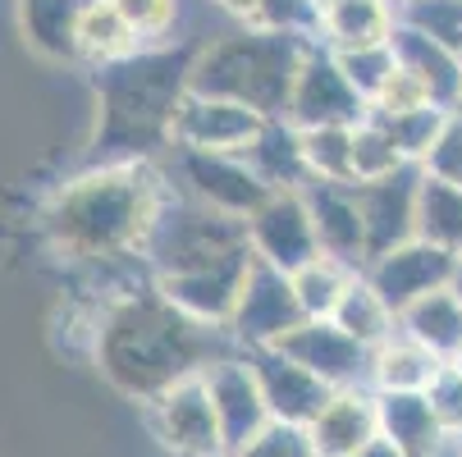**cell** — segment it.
<instances>
[{"label":"cell","mask_w":462,"mask_h":457,"mask_svg":"<svg viewBox=\"0 0 462 457\" xmlns=\"http://www.w3.org/2000/svg\"><path fill=\"white\" fill-rule=\"evenodd\" d=\"M403 23L462 55V0H403Z\"/></svg>","instance_id":"d6a6232c"},{"label":"cell","mask_w":462,"mask_h":457,"mask_svg":"<svg viewBox=\"0 0 462 457\" xmlns=\"http://www.w3.org/2000/svg\"><path fill=\"white\" fill-rule=\"evenodd\" d=\"M143 412H147L152 434L174 457H225V434H220V416L211 403L207 375L179 379L161 398H152Z\"/></svg>","instance_id":"52a82bcc"},{"label":"cell","mask_w":462,"mask_h":457,"mask_svg":"<svg viewBox=\"0 0 462 457\" xmlns=\"http://www.w3.org/2000/svg\"><path fill=\"white\" fill-rule=\"evenodd\" d=\"M110 5L119 10V19L128 28L143 37V46H156L179 19V0H110Z\"/></svg>","instance_id":"d590c367"},{"label":"cell","mask_w":462,"mask_h":457,"mask_svg":"<svg viewBox=\"0 0 462 457\" xmlns=\"http://www.w3.org/2000/svg\"><path fill=\"white\" fill-rule=\"evenodd\" d=\"M247 361L256 370L261 394H266L271 421H280V425H302L307 430L325 412V403L339 394V388H329L320 375H311L307 366L284 357L280 348H256V352H247Z\"/></svg>","instance_id":"2e32d148"},{"label":"cell","mask_w":462,"mask_h":457,"mask_svg":"<svg viewBox=\"0 0 462 457\" xmlns=\"http://www.w3.org/2000/svg\"><path fill=\"white\" fill-rule=\"evenodd\" d=\"M216 10H225L229 19H238L243 28H252V19H256V0H211Z\"/></svg>","instance_id":"60d3db41"},{"label":"cell","mask_w":462,"mask_h":457,"mask_svg":"<svg viewBox=\"0 0 462 457\" xmlns=\"http://www.w3.org/2000/svg\"><path fill=\"white\" fill-rule=\"evenodd\" d=\"M247 238H252L256 260H266V266H275L284 275H298L307 260L320 256L311 206H307L302 192H271V197L247 215Z\"/></svg>","instance_id":"30bf717a"},{"label":"cell","mask_w":462,"mask_h":457,"mask_svg":"<svg viewBox=\"0 0 462 457\" xmlns=\"http://www.w3.org/2000/svg\"><path fill=\"white\" fill-rule=\"evenodd\" d=\"M357 457H403V452H399V448H393L389 439H375V443H366V448H362Z\"/></svg>","instance_id":"b9f144b4"},{"label":"cell","mask_w":462,"mask_h":457,"mask_svg":"<svg viewBox=\"0 0 462 457\" xmlns=\"http://www.w3.org/2000/svg\"><path fill=\"white\" fill-rule=\"evenodd\" d=\"M393 55H399V69H408L439 110H462V55H453L448 46L430 41L426 32L399 23L393 32Z\"/></svg>","instance_id":"ffe728a7"},{"label":"cell","mask_w":462,"mask_h":457,"mask_svg":"<svg viewBox=\"0 0 462 457\" xmlns=\"http://www.w3.org/2000/svg\"><path fill=\"white\" fill-rule=\"evenodd\" d=\"M302 306L293 293V275L266 266V260H252L243 297L234 306L229 320V339L238 343V352H256V348H275L284 334H293L302 324Z\"/></svg>","instance_id":"ba28073f"},{"label":"cell","mask_w":462,"mask_h":457,"mask_svg":"<svg viewBox=\"0 0 462 457\" xmlns=\"http://www.w3.org/2000/svg\"><path fill=\"white\" fill-rule=\"evenodd\" d=\"M165 178L174 192L202 202L211 211H225L234 220H247L261 202L271 197V187L252 174V165L243 156H216V151H183L174 147L161 160Z\"/></svg>","instance_id":"8992f818"},{"label":"cell","mask_w":462,"mask_h":457,"mask_svg":"<svg viewBox=\"0 0 462 457\" xmlns=\"http://www.w3.org/2000/svg\"><path fill=\"white\" fill-rule=\"evenodd\" d=\"M403 23L399 0H325L316 41L325 50H362V46H384L393 41Z\"/></svg>","instance_id":"d6986e66"},{"label":"cell","mask_w":462,"mask_h":457,"mask_svg":"<svg viewBox=\"0 0 462 457\" xmlns=\"http://www.w3.org/2000/svg\"><path fill=\"white\" fill-rule=\"evenodd\" d=\"M399 169H408L403 151L393 147V138L384 133V123L366 114L353 128V183H375V178H389Z\"/></svg>","instance_id":"4dcf8cb0"},{"label":"cell","mask_w":462,"mask_h":457,"mask_svg":"<svg viewBox=\"0 0 462 457\" xmlns=\"http://www.w3.org/2000/svg\"><path fill=\"white\" fill-rule=\"evenodd\" d=\"M92 0H19V23L28 46L51 64H74L79 55V28Z\"/></svg>","instance_id":"44dd1931"},{"label":"cell","mask_w":462,"mask_h":457,"mask_svg":"<svg viewBox=\"0 0 462 457\" xmlns=\"http://www.w3.org/2000/svg\"><path fill=\"white\" fill-rule=\"evenodd\" d=\"M247 256H256L252 238H247V220L211 211V206L192 202V197L170 187L161 220H156V233L147 242L152 284L174 279V275H197V270H211V266H229V260H247Z\"/></svg>","instance_id":"5b68a950"},{"label":"cell","mask_w":462,"mask_h":457,"mask_svg":"<svg viewBox=\"0 0 462 457\" xmlns=\"http://www.w3.org/2000/svg\"><path fill=\"white\" fill-rule=\"evenodd\" d=\"M243 160L252 165V174L271 192H302L311 183L307 151H302V128H293L289 119H266V128H261L256 142L243 151Z\"/></svg>","instance_id":"7402d4cb"},{"label":"cell","mask_w":462,"mask_h":457,"mask_svg":"<svg viewBox=\"0 0 462 457\" xmlns=\"http://www.w3.org/2000/svg\"><path fill=\"white\" fill-rule=\"evenodd\" d=\"M234 457H316V448H311V434L302 425L271 421L266 430H261L243 452H234Z\"/></svg>","instance_id":"74e56055"},{"label":"cell","mask_w":462,"mask_h":457,"mask_svg":"<svg viewBox=\"0 0 462 457\" xmlns=\"http://www.w3.org/2000/svg\"><path fill=\"white\" fill-rule=\"evenodd\" d=\"M165 197L170 178L156 160L88 165L51 192V202L42 206V233L69 266L88 275L147 266V242Z\"/></svg>","instance_id":"6da1fadb"},{"label":"cell","mask_w":462,"mask_h":457,"mask_svg":"<svg viewBox=\"0 0 462 457\" xmlns=\"http://www.w3.org/2000/svg\"><path fill=\"white\" fill-rule=\"evenodd\" d=\"M316 23H320L316 0H256L252 19V28L261 32H302V37H316Z\"/></svg>","instance_id":"e575fe53"},{"label":"cell","mask_w":462,"mask_h":457,"mask_svg":"<svg viewBox=\"0 0 462 457\" xmlns=\"http://www.w3.org/2000/svg\"><path fill=\"white\" fill-rule=\"evenodd\" d=\"M207 388H211V403H216V416H220L225 457L243 452L261 430L271 425V407H266V394H261L247 352H234V357L216 361L207 370Z\"/></svg>","instance_id":"9a60e30c"},{"label":"cell","mask_w":462,"mask_h":457,"mask_svg":"<svg viewBox=\"0 0 462 457\" xmlns=\"http://www.w3.org/2000/svg\"><path fill=\"white\" fill-rule=\"evenodd\" d=\"M453 293L462 297V266H457V275H453Z\"/></svg>","instance_id":"7bdbcfd3"},{"label":"cell","mask_w":462,"mask_h":457,"mask_svg":"<svg viewBox=\"0 0 462 457\" xmlns=\"http://www.w3.org/2000/svg\"><path fill=\"white\" fill-rule=\"evenodd\" d=\"M234 352L238 343L229 339V330L192 320L170 297H161L156 284H143L106 306L92 361L124 398L147 407L179 379L207 375Z\"/></svg>","instance_id":"7a4b0ae2"},{"label":"cell","mask_w":462,"mask_h":457,"mask_svg":"<svg viewBox=\"0 0 462 457\" xmlns=\"http://www.w3.org/2000/svg\"><path fill=\"white\" fill-rule=\"evenodd\" d=\"M399 330L408 339H417L426 352H435L439 361H453L462 352V297L453 293V284L412 302L399 315Z\"/></svg>","instance_id":"cb8c5ba5"},{"label":"cell","mask_w":462,"mask_h":457,"mask_svg":"<svg viewBox=\"0 0 462 457\" xmlns=\"http://www.w3.org/2000/svg\"><path fill=\"white\" fill-rule=\"evenodd\" d=\"M457 448H462V434H457Z\"/></svg>","instance_id":"f6af8a7d"},{"label":"cell","mask_w":462,"mask_h":457,"mask_svg":"<svg viewBox=\"0 0 462 457\" xmlns=\"http://www.w3.org/2000/svg\"><path fill=\"white\" fill-rule=\"evenodd\" d=\"M266 128L256 110L238 105V101H220V96H197L188 92V101L179 105L174 119V147L183 151H216V156H243L256 133Z\"/></svg>","instance_id":"5bb4252c"},{"label":"cell","mask_w":462,"mask_h":457,"mask_svg":"<svg viewBox=\"0 0 462 457\" xmlns=\"http://www.w3.org/2000/svg\"><path fill=\"white\" fill-rule=\"evenodd\" d=\"M192 59L197 46H143L138 55L97 69L92 165H161L174 151V119L188 101Z\"/></svg>","instance_id":"3957f363"},{"label":"cell","mask_w":462,"mask_h":457,"mask_svg":"<svg viewBox=\"0 0 462 457\" xmlns=\"http://www.w3.org/2000/svg\"><path fill=\"white\" fill-rule=\"evenodd\" d=\"M439 366L444 361L435 352H426L417 339L399 330L371 352V388L375 394H426V384L435 379Z\"/></svg>","instance_id":"d4e9b609"},{"label":"cell","mask_w":462,"mask_h":457,"mask_svg":"<svg viewBox=\"0 0 462 457\" xmlns=\"http://www.w3.org/2000/svg\"><path fill=\"white\" fill-rule=\"evenodd\" d=\"M426 398H430V412L439 416L444 434H462V370H457V361H444L435 370V379L426 384Z\"/></svg>","instance_id":"8d00e7d4"},{"label":"cell","mask_w":462,"mask_h":457,"mask_svg":"<svg viewBox=\"0 0 462 457\" xmlns=\"http://www.w3.org/2000/svg\"><path fill=\"white\" fill-rule=\"evenodd\" d=\"M417 197H421V165H408L375 183H357V206H362L371 260L417 238Z\"/></svg>","instance_id":"4fadbf2b"},{"label":"cell","mask_w":462,"mask_h":457,"mask_svg":"<svg viewBox=\"0 0 462 457\" xmlns=\"http://www.w3.org/2000/svg\"><path fill=\"white\" fill-rule=\"evenodd\" d=\"M375 407H380V439H389L403 457H435L439 443L448 439L426 394H375Z\"/></svg>","instance_id":"603a6c76"},{"label":"cell","mask_w":462,"mask_h":457,"mask_svg":"<svg viewBox=\"0 0 462 457\" xmlns=\"http://www.w3.org/2000/svg\"><path fill=\"white\" fill-rule=\"evenodd\" d=\"M362 270H353V266H344V260H335V256H316V260H307V266L293 275V293H298V306H302V315L307 320H329L339 311V302H344V293L353 288V279H357Z\"/></svg>","instance_id":"f1b7e54d"},{"label":"cell","mask_w":462,"mask_h":457,"mask_svg":"<svg viewBox=\"0 0 462 457\" xmlns=\"http://www.w3.org/2000/svg\"><path fill=\"white\" fill-rule=\"evenodd\" d=\"M316 37L302 32H261V28H238L225 37H211L197 46L188 92L197 96H220L256 110L261 119H289L293 83L307 50Z\"/></svg>","instance_id":"277c9868"},{"label":"cell","mask_w":462,"mask_h":457,"mask_svg":"<svg viewBox=\"0 0 462 457\" xmlns=\"http://www.w3.org/2000/svg\"><path fill=\"white\" fill-rule=\"evenodd\" d=\"M316 5H325V0H316Z\"/></svg>","instance_id":"bcb514c9"},{"label":"cell","mask_w":462,"mask_h":457,"mask_svg":"<svg viewBox=\"0 0 462 457\" xmlns=\"http://www.w3.org/2000/svg\"><path fill=\"white\" fill-rule=\"evenodd\" d=\"M399 5H403V0H399Z\"/></svg>","instance_id":"7dc6e473"},{"label":"cell","mask_w":462,"mask_h":457,"mask_svg":"<svg viewBox=\"0 0 462 457\" xmlns=\"http://www.w3.org/2000/svg\"><path fill=\"white\" fill-rule=\"evenodd\" d=\"M435 105L430 92L408 74V69H393V78L380 87V96L371 101V114H412V110H426Z\"/></svg>","instance_id":"ab89813d"},{"label":"cell","mask_w":462,"mask_h":457,"mask_svg":"<svg viewBox=\"0 0 462 457\" xmlns=\"http://www.w3.org/2000/svg\"><path fill=\"white\" fill-rule=\"evenodd\" d=\"M371 114L366 96L344 78L335 50H325L320 41L307 50L298 83H293V101H289V123L293 128H357Z\"/></svg>","instance_id":"9c48e42d"},{"label":"cell","mask_w":462,"mask_h":457,"mask_svg":"<svg viewBox=\"0 0 462 457\" xmlns=\"http://www.w3.org/2000/svg\"><path fill=\"white\" fill-rule=\"evenodd\" d=\"M316 457H357L366 443L380 439V407L375 388H339L325 412L307 425Z\"/></svg>","instance_id":"ac0fdd59"},{"label":"cell","mask_w":462,"mask_h":457,"mask_svg":"<svg viewBox=\"0 0 462 457\" xmlns=\"http://www.w3.org/2000/svg\"><path fill=\"white\" fill-rule=\"evenodd\" d=\"M275 348L311 375H320L329 388H371V352L353 334H344L335 320H302Z\"/></svg>","instance_id":"7c38bea8"},{"label":"cell","mask_w":462,"mask_h":457,"mask_svg":"<svg viewBox=\"0 0 462 457\" xmlns=\"http://www.w3.org/2000/svg\"><path fill=\"white\" fill-rule=\"evenodd\" d=\"M138 50H143V37L119 19L110 0H92V10L83 14V28H79V55L92 69H106V64H119Z\"/></svg>","instance_id":"4316f807"},{"label":"cell","mask_w":462,"mask_h":457,"mask_svg":"<svg viewBox=\"0 0 462 457\" xmlns=\"http://www.w3.org/2000/svg\"><path fill=\"white\" fill-rule=\"evenodd\" d=\"M448 114H453V110L426 105V110H412V114H371V119L384 123V133L393 138V147L403 151L408 165H426V156H430V147L439 142Z\"/></svg>","instance_id":"f546056e"},{"label":"cell","mask_w":462,"mask_h":457,"mask_svg":"<svg viewBox=\"0 0 462 457\" xmlns=\"http://www.w3.org/2000/svg\"><path fill=\"white\" fill-rule=\"evenodd\" d=\"M417 238L462 260V187L430 178L421 169V197H417Z\"/></svg>","instance_id":"484cf974"},{"label":"cell","mask_w":462,"mask_h":457,"mask_svg":"<svg viewBox=\"0 0 462 457\" xmlns=\"http://www.w3.org/2000/svg\"><path fill=\"white\" fill-rule=\"evenodd\" d=\"M335 59H339L344 78L366 96V105L380 96V87L393 78V69H399V55H393L389 41L384 46H362V50H335Z\"/></svg>","instance_id":"836d02e7"},{"label":"cell","mask_w":462,"mask_h":457,"mask_svg":"<svg viewBox=\"0 0 462 457\" xmlns=\"http://www.w3.org/2000/svg\"><path fill=\"white\" fill-rule=\"evenodd\" d=\"M453 361H457V370H462V352H457V357H453Z\"/></svg>","instance_id":"ee69618b"},{"label":"cell","mask_w":462,"mask_h":457,"mask_svg":"<svg viewBox=\"0 0 462 457\" xmlns=\"http://www.w3.org/2000/svg\"><path fill=\"white\" fill-rule=\"evenodd\" d=\"M307 169L320 183H353V128H307Z\"/></svg>","instance_id":"1f68e13d"},{"label":"cell","mask_w":462,"mask_h":457,"mask_svg":"<svg viewBox=\"0 0 462 457\" xmlns=\"http://www.w3.org/2000/svg\"><path fill=\"white\" fill-rule=\"evenodd\" d=\"M457 266H462L457 256H448V251H439V247L412 238V242H403V247L375 256L362 275H366V284L384 297V306H389L393 315H403V311H408L412 302H421L426 293L448 288L453 275H457Z\"/></svg>","instance_id":"8fae6325"},{"label":"cell","mask_w":462,"mask_h":457,"mask_svg":"<svg viewBox=\"0 0 462 457\" xmlns=\"http://www.w3.org/2000/svg\"><path fill=\"white\" fill-rule=\"evenodd\" d=\"M329 320H335L344 334H353L366 352H375L384 339L399 334V315H393V311L384 306V297L366 284V275H357V279H353V288L344 293L339 311L329 315Z\"/></svg>","instance_id":"83f0119b"},{"label":"cell","mask_w":462,"mask_h":457,"mask_svg":"<svg viewBox=\"0 0 462 457\" xmlns=\"http://www.w3.org/2000/svg\"><path fill=\"white\" fill-rule=\"evenodd\" d=\"M421 169H426L430 178H444V183L462 187V110L448 114L444 133H439V142L430 147V156H426Z\"/></svg>","instance_id":"f35d334b"},{"label":"cell","mask_w":462,"mask_h":457,"mask_svg":"<svg viewBox=\"0 0 462 457\" xmlns=\"http://www.w3.org/2000/svg\"><path fill=\"white\" fill-rule=\"evenodd\" d=\"M302 197L311 206V224H316V242L325 256L344 260L353 270H366V224H362V206H357V183H320L311 178L302 187Z\"/></svg>","instance_id":"e0dca14e"}]
</instances>
